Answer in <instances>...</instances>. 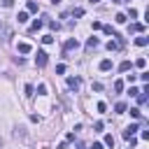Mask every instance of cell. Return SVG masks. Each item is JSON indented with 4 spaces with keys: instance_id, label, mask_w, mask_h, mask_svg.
I'll use <instances>...</instances> for the list:
<instances>
[{
    "instance_id": "obj_1",
    "label": "cell",
    "mask_w": 149,
    "mask_h": 149,
    "mask_svg": "<svg viewBox=\"0 0 149 149\" xmlns=\"http://www.w3.org/2000/svg\"><path fill=\"white\" fill-rule=\"evenodd\" d=\"M47 61H49V58H47V51H42V49H40V51H37V56H35L37 68H44V65H47Z\"/></svg>"
},
{
    "instance_id": "obj_2",
    "label": "cell",
    "mask_w": 149,
    "mask_h": 149,
    "mask_svg": "<svg viewBox=\"0 0 149 149\" xmlns=\"http://www.w3.org/2000/svg\"><path fill=\"white\" fill-rule=\"evenodd\" d=\"M140 128H137V123H133V126H128V128H123V140H128V137H135V133H137Z\"/></svg>"
},
{
    "instance_id": "obj_3",
    "label": "cell",
    "mask_w": 149,
    "mask_h": 149,
    "mask_svg": "<svg viewBox=\"0 0 149 149\" xmlns=\"http://www.w3.org/2000/svg\"><path fill=\"white\" fill-rule=\"evenodd\" d=\"M79 84H81V79H79V77H68V88H70V91H77V88H79Z\"/></svg>"
},
{
    "instance_id": "obj_4",
    "label": "cell",
    "mask_w": 149,
    "mask_h": 149,
    "mask_svg": "<svg viewBox=\"0 0 149 149\" xmlns=\"http://www.w3.org/2000/svg\"><path fill=\"white\" fill-rule=\"evenodd\" d=\"M0 37H2V40H9V37H12V28L2 23V26H0Z\"/></svg>"
},
{
    "instance_id": "obj_5",
    "label": "cell",
    "mask_w": 149,
    "mask_h": 149,
    "mask_svg": "<svg viewBox=\"0 0 149 149\" xmlns=\"http://www.w3.org/2000/svg\"><path fill=\"white\" fill-rule=\"evenodd\" d=\"M77 47H79V42H77L74 37H70V40L63 44V49H65V51H70V49H77Z\"/></svg>"
},
{
    "instance_id": "obj_6",
    "label": "cell",
    "mask_w": 149,
    "mask_h": 149,
    "mask_svg": "<svg viewBox=\"0 0 149 149\" xmlns=\"http://www.w3.org/2000/svg\"><path fill=\"white\" fill-rule=\"evenodd\" d=\"M98 44H100V40H98V37H88V40H86V51H91V49H95Z\"/></svg>"
},
{
    "instance_id": "obj_7",
    "label": "cell",
    "mask_w": 149,
    "mask_h": 149,
    "mask_svg": "<svg viewBox=\"0 0 149 149\" xmlns=\"http://www.w3.org/2000/svg\"><path fill=\"white\" fill-rule=\"evenodd\" d=\"M128 33H144V23H130Z\"/></svg>"
},
{
    "instance_id": "obj_8",
    "label": "cell",
    "mask_w": 149,
    "mask_h": 149,
    "mask_svg": "<svg viewBox=\"0 0 149 149\" xmlns=\"http://www.w3.org/2000/svg\"><path fill=\"white\" fill-rule=\"evenodd\" d=\"M42 26H44V21H42V19H35V21L30 23V30H33V33H37V30H40Z\"/></svg>"
},
{
    "instance_id": "obj_9",
    "label": "cell",
    "mask_w": 149,
    "mask_h": 149,
    "mask_svg": "<svg viewBox=\"0 0 149 149\" xmlns=\"http://www.w3.org/2000/svg\"><path fill=\"white\" fill-rule=\"evenodd\" d=\"M135 44H137V47H147V44H149V37H147V35H140V37H135Z\"/></svg>"
},
{
    "instance_id": "obj_10",
    "label": "cell",
    "mask_w": 149,
    "mask_h": 149,
    "mask_svg": "<svg viewBox=\"0 0 149 149\" xmlns=\"http://www.w3.org/2000/svg\"><path fill=\"white\" fill-rule=\"evenodd\" d=\"M19 51H21V54H30V51H33V47H30L28 42H19Z\"/></svg>"
},
{
    "instance_id": "obj_11",
    "label": "cell",
    "mask_w": 149,
    "mask_h": 149,
    "mask_svg": "<svg viewBox=\"0 0 149 149\" xmlns=\"http://www.w3.org/2000/svg\"><path fill=\"white\" fill-rule=\"evenodd\" d=\"M130 68H133V63H130V61H121V63H119V72H128Z\"/></svg>"
},
{
    "instance_id": "obj_12",
    "label": "cell",
    "mask_w": 149,
    "mask_h": 149,
    "mask_svg": "<svg viewBox=\"0 0 149 149\" xmlns=\"http://www.w3.org/2000/svg\"><path fill=\"white\" fill-rule=\"evenodd\" d=\"M100 70H102V72H107V70H112V61H109V58H105V61H100Z\"/></svg>"
},
{
    "instance_id": "obj_13",
    "label": "cell",
    "mask_w": 149,
    "mask_h": 149,
    "mask_svg": "<svg viewBox=\"0 0 149 149\" xmlns=\"http://www.w3.org/2000/svg\"><path fill=\"white\" fill-rule=\"evenodd\" d=\"M119 47H121V42H116V40H109V42H107V49H109V51H116Z\"/></svg>"
},
{
    "instance_id": "obj_14",
    "label": "cell",
    "mask_w": 149,
    "mask_h": 149,
    "mask_svg": "<svg viewBox=\"0 0 149 149\" xmlns=\"http://www.w3.org/2000/svg\"><path fill=\"white\" fill-rule=\"evenodd\" d=\"M126 19H128V16H126L123 12H119V14L114 16V21H116V23H126Z\"/></svg>"
},
{
    "instance_id": "obj_15",
    "label": "cell",
    "mask_w": 149,
    "mask_h": 149,
    "mask_svg": "<svg viewBox=\"0 0 149 149\" xmlns=\"http://www.w3.org/2000/svg\"><path fill=\"white\" fill-rule=\"evenodd\" d=\"M135 68L144 70V68H147V58H137V61H135Z\"/></svg>"
},
{
    "instance_id": "obj_16",
    "label": "cell",
    "mask_w": 149,
    "mask_h": 149,
    "mask_svg": "<svg viewBox=\"0 0 149 149\" xmlns=\"http://www.w3.org/2000/svg\"><path fill=\"white\" fill-rule=\"evenodd\" d=\"M114 109H116V114H123L128 107H126V102H116V107H114Z\"/></svg>"
},
{
    "instance_id": "obj_17",
    "label": "cell",
    "mask_w": 149,
    "mask_h": 149,
    "mask_svg": "<svg viewBox=\"0 0 149 149\" xmlns=\"http://www.w3.org/2000/svg\"><path fill=\"white\" fill-rule=\"evenodd\" d=\"M28 12H33V14L37 12V2L35 0H28Z\"/></svg>"
},
{
    "instance_id": "obj_18",
    "label": "cell",
    "mask_w": 149,
    "mask_h": 149,
    "mask_svg": "<svg viewBox=\"0 0 149 149\" xmlns=\"http://www.w3.org/2000/svg\"><path fill=\"white\" fill-rule=\"evenodd\" d=\"M16 19H19V23H26V21H28V12H19Z\"/></svg>"
},
{
    "instance_id": "obj_19",
    "label": "cell",
    "mask_w": 149,
    "mask_h": 149,
    "mask_svg": "<svg viewBox=\"0 0 149 149\" xmlns=\"http://www.w3.org/2000/svg\"><path fill=\"white\" fill-rule=\"evenodd\" d=\"M114 91H116V93H121V91H123V81H121V79H116V81H114Z\"/></svg>"
},
{
    "instance_id": "obj_20",
    "label": "cell",
    "mask_w": 149,
    "mask_h": 149,
    "mask_svg": "<svg viewBox=\"0 0 149 149\" xmlns=\"http://www.w3.org/2000/svg\"><path fill=\"white\" fill-rule=\"evenodd\" d=\"M102 30H105V35H112V37H116V33L112 30V26H102Z\"/></svg>"
},
{
    "instance_id": "obj_21",
    "label": "cell",
    "mask_w": 149,
    "mask_h": 149,
    "mask_svg": "<svg viewBox=\"0 0 149 149\" xmlns=\"http://www.w3.org/2000/svg\"><path fill=\"white\" fill-rule=\"evenodd\" d=\"M33 93H35V86H33V84H26V95H28V98H30V95H33Z\"/></svg>"
},
{
    "instance_id": "obj_22",
    "label": "cell",
    "mask_w": 149,
    "mask_h": 149,
    "mask_svg": "<svg viewBox=\"0 0 149 149\" xmlns=\"http://www.w3.org/2000/svg\"><path fill=\"white\" fill-rule=\"evenodd\" d=\"M105 147H114V137L112 135H105Z\"/></svg>"
},
{
    "instance_id": "obj_23",
    "label": "cell",
    "mask_w": 149,
    "mask_h": 149,
    "mask_svg": "<svg viewBox=\"0 0 149 149\" xmlns=\"http://www.w3.org/2000/svg\"><path fill=\"white\" fill-rule=\"evenodd\" d=\"M72 16H84V9H81V7H77V9H72Z\"/></svg>"
},
{
    "instance_id": "obj_24",
    "label": "cell",
    "mask_w": 149,
    "mask_h": 149,
    "mask_svg": "<svg viewBox=\"0 0 149 149\" xmlns=\"http://www.w3.org/2000/svg\"><path fill=\"white\" fill-rule=\"evenodd\" d=\"M42 42H44V44H51V42H54V35H44Z\"/></svg>"
},
{
    "instance_id": "obj_25",
    "label": "cell",
    "mask_w": 149,
    "mask_h": 149,
    "mask_svg": "<svg viewBox=\"0 0 149 149\" xmlns=\"http://www.w3.org/2000/svg\"><path fill=\"white\" fill-rule=\"evenodd\" d=\"M65 72V63H61V65H56V74H63Z\"/></svg>"
},
{
    "instance_id": "obj_26",
    "label": "cell",
    "mask_w": 149,
    "mask_h": 149,
    "mask_svg": "<svg viewBox=\"0 0 149 149\" xmlns=\"http://www.w3.org/2000/svg\"><path fill=\"white\" fill-rule=\"evenodd\" d=\"M95 109H98V112H105V109H107V105H105V102H102V100H100V102H98V105H95Z\"/></svg>"
},
{
    "instance_id": "obj_27",
    "label": "cell",
    "mask_w": 149,
    "mask_h": 149,
    "mask_svg": "<svg viewBox=\"0 0 149 149\" xmlns=\"http://www.w3.org/2000/svg\"><path fill=\"white\" fill-rule=\"evenodd\" d=\"M49 28H51V30H58L61 26H58V21H49Z\"/></svg>"
},
{
    "instance_id": "obj_28",
    "label": "cell",
    "mask_w": 149,
    "mask_h": 149,
    "mask_svg": "<svg viewBox=\"0 0 149 149\" xmlns=\"http://www.w3.org/2000/svg\"><path fill=\"white\" fill-rule=\"evenodd\" d=\"M37 93H40V95H44V93H47V86H44V84H40V86H37Z\"/></svg>"
},
{
    "instance_id": "obj_29",
    "label": "cell",
    "mask_w": 149,
    "mask_h": 149,
    "mask_svg": "<svg viewBox=\"0 0 149 149\" xmlns=\"http://www.w3.org/2000/svg\"><path fill=\"white\" fill-rule=\"evenodd\" d=\"M130 116H133V119H140V109H137V107H135V109H130Z\"/></svg>"
},
{
    "instance_id": "obj_30",
    "label": "cell",
    "mask_w": 149,
    "mask_h": 149,
    "mask_svg": "<svg viewBox=\"0 0 149 149\" xmlns=\"http://www.w3.org/2000/svg\"><path fill=\"white\" fill-rule=\"evenodd\" d=\"M128 16H130V19H135V16H137V9H133V7H130V9H128Z\"/></svg>"
},
{
    "instance_id": "obj_31",
    "label": "cell",
    "mask_w": 149,
    "mask_h": 149,
    "mask_svg": "<svg viewBox=\"0 0 149 149\" xmlns=\"http://www.w3.org/2000/svg\"><path fill=\"white\" fill-rule=\"evenodd\" d=\"M140 79L142 81H149V72H140Z\"/></svg>"
},
{
    "instance_id": "obj_32",
    "label": "cell",
    "mask_w": 149,
    "mask_h": 149,
    "mask_svg": "<svg viewBox=\"0 0 149 149\" xmlns=\"http://www.w3.org/2000/svg\"><path fill=\"white\" fill-rule=\"evenodd\" d=\"M2 7H14V0H2Z\"/></svg>"
},
{
    "instance_id": "obj_33",
    "label": "cell",
    "mask_w": 149,
    "mask_h": 149,
    "mask_svg": "<svg viewBox=\"0 0 149 149\" xmlns=\"http://www.w3.org/2000/svg\"><path fill=\"white\" fill-rule=\"evenodd\" d=\"M102 147H105V144H100V142H93V147H91V149H102Z\"/></svg>"
},
{
    "instance_id": "obj_34",
    "label": "cell",
    "mask_w": 149,
    "mask_h": 149,
    "mask_svg": "<svg viewBox=\"0 0 149 149\" xmlns=\"http://www.w3.org/2000/svg\"><path fill=\"white\" fill-rule=\"evenodd\" d=\"M112 2H116V5H121V2H128V0H112Z\"/></svg>"
},
{
    "instance_id": "obj_35",
    "label": "cell",
    "mask_w": 149,
    "mask_h": 149,
    "mask_svg": "<svg viewBox=\"0 0 149 149\" xmlns=\"http://www.w3.org/2000/svg\"><path fill=\"white\" fill-rule=\"evenodd\" d=\"M51 2H54V5H58V2H61V0H51Z\"/></svg>"
},
{
    "instance_id": "obj_36",
    "label": "cell",
    "mask_w": 149,
    "mask_h": 149,
    "mask_svg": "<svg viewBox=\"0 0 149 149\" xmlns=\"http://www.w3.org/2000/svg\"><path fill=\"white\" fill-rule=\"evenodd\" d=\"M91 2H93V5H95V2H100V0H91Z\"/></svg>"
},
{
    "instance_id": "obj_37",
    "label": "cell",
    "mask_w": 149,
    "mask_h": 149,
    "mask_svg": "<svg viewBox=\"0 0 149 149\" xmlns=\"http://www.w3.org/2000/svg\"><path fill=\"white\" fill-rule=\"evenodd\" d=\"M0 144H2V140H0Z\"/></svg>"
}]
</instances>
